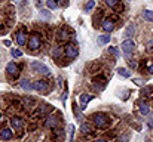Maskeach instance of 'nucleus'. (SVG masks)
<instances>
[{
	"label": "nucleus",
	"instance_id": "2",
	"mask_svg": "<svg viewBox=\"0 0 153 142\" xmlns=\"http://www.w3.org/2000/svg\"><path fill=\"white\" fill-rule=\"evenodd\" d=\"M40 37H39V34H31L30 36V39H28V47H30V50H37L39 47H40Z\"/></svg>",
	"mask_w": 153,
	"mask_h": 142
},
{
	"label": "nucleus",
	"instance_id": "17",
	"mask_svg": "<svg viewBox=\"0 0 153 142\" xmlns=\"http://www.w3.org/2000/svg\"><path fill=\"white\" fill-rule=\"evenodd\" d=\"M110 37H111V36H108V34H102V36H98V43H101V45L108 43V42H110Z\"/></svg>",
	"mask_w": 153,
	"mask_h": 142
},
{
	"label": "nucleus",
	"instance_id": "28",
	"mask_svg": "<svg viewBox=\"0 0 153 142\" xmlns=\"http://www.w3.org/2000/svg\"><path fill=\"white\" fill-rule=\"evenodd\" d=\"M10 53H12V56H16V58H19V56L22 55V52H21V50H18V49H12V52H10Z\"/></svg>",
	"mask_w": 153,
	"mask_h": 142
},
{
	"label": "nucleus",
	"instance_id": "33",
	"mask_svg": "<svg viewBox=\"0 0 153 142\" xmlns=\"http://www.w3.org/2000/svg\"><path fill=\"white\" fill-rule=\"evenodd\" d=\"M59 4H61V6H67L68 1H67V0H59Z\"/></svg>",
	"mask_w": 153,
	"mask_h": 142
},
{
	"label": "nucleus",
	"instance_id": "38",
	"mask_svg": "<svg viewBox=\"0 0 153 142\" xmlns=\"http://www.w3.org/2000/svg\"><path fill=\"white\" fill-rule=\"evenodd\" d=\"M147 47H149V49H152V47H153V42H150V43L147 45Z\"/></svg>",
	"mask_w": 153,
	"mask_h": 142
},
{
	"label": "nucleus",
	"instance_id": "36",
	"mask_svg": "<svg viewBox=\"0 0 153 142\" xmlns=\"http://www.w3.org/2000/svg\"><path fill=\"white\" fill-rule=\"evenodd\" d=\"M149 71L153 74V64H150V65H149Z\"/></svg>",
	"mask_w": 153,
	"mask_h": 142
},
{
	"label": "nucleus",
	"instance_id": "34",
	"mask_svg": "<svg viewBox=\"0 0 153 142\" xmlns=\"http://www.w3.org/2000/svg\"><path fill=\"white\" fill-rule=\"evenodd\" d=\"M129 65H131V67H134V68H135V67H137V62H134V61H129Z\"/></svg>",
	"mask_w": 153,
	"mask_h": 142
},
{
	"label": "nucleus",
	"instance_id": "11",
	"mask_svg": "<svg viewBox=\"0 0 153 142\" xmlns=\"http://www.w3.org/2000/svg\"><path fill=\"white\" fill-rule=\"evenodd\" d=\"M92 98H94L92 95H86V93L80 95V108H82V110H85V108H86V105H88V102H89Z\"/></svg>",
	"mask_w": 153,
	"mask_h": 142
},
{
	"label": "nucleus",
	"instance_id": "6",
	"mask_svg": "<svg viewBox=\"0 0 153 142\" xmlns=\"http://www.w3.org/2000/svg\"><path fill=\"white\" fill-rule=\"evenodd\" d=\"M134 47H135V43H134V40H131V39H128V40H125L123 43H122V50L125 52V53H131V52H134Z\"/></svg>",
	"mask_w": 153,
	"mask_h": 142
},
{
	"label": "nucleus",
	"instance_id": "26",
	"mask_svg": "<svg viewBox=\"0 0 153 142\" xmlns=\"http://www.w3.org/2000/svg\"><path fill=\"white\" fill-rule=\"evenodd\" d=\"M108 52H110V53H111L113 56H116V58L119 56V50H117V47H113V46H110V47H108Z\"/></svg>",
	"mask_w": 153,
	"mask_h": 142
},
{
	"label": "nucleus",
	"instance_id": "12",
	"mask_svg": "<svg viewBox=\"0 0 153 142\" xmlns=\"http://www.w3.org/2000/svg\"><path fill=\"white\" fill-rule=\"evenodd\" d=\"M16 42H18V45L24 46V45L27 43V34H25L24 31H18V33H16Z\"/></svg>",
	"mask_w": 153,
	"mask_h": 142
},
{
	"label": "nucleus",
	"instance_id": "18",
	"mask_svg": "<svg viewBox=\"0 0 153 142\" xmlns=\"http://www.w3.org/2000/svg\"><path fill=\"white\" fill-rule=\"evenodd\" d=\"M117 73H119V76H122V77H125V79L131 77V73H129L126 68H119V70H117Z\"/></svg>",
	"mask_w": 153,
	"mask_h": 142
},
{
	"label": "nucleus",
	"instance_id": "32",
	"mask_svg": "<svg viewBox=\"0 0 153 142\" xmlns=\"http://www.w3.org/2000/svg\"><path fill=\"white\" fill-rule=\"evenodd\" d=\"M42 16H45V18H49L51 15H49V12H48V10H42Z\"/></svg>",
	"mask_w": 153,
	"mask_h": 142
},
{
	"label": "nucleus",
	"instance_id": "9",
	"mask_svg": "<svg viewBox=\"0 0 153 142\" xmlns=\"http://www.w3.org/2000/svg\"><path fill=\"white\" fill-rule=\"evenodd\" d=\"M101 27H102V30H104L105 33H111V31L114 30V24H113L111 19H104Z\"/></svg>",
	"mask_w": 153,
	"mask_h": 142
},
{
	"label": "nucleus",
	"instance_id": "19",
	"mask_svg": "<svg viewBox=\"0 0 153 142\" xmlns=\"http://www.w3.org/2000/svg\"><path fill=\"white\" fill-rule=\"evenodd\" d=\"M80 130H82V133H85V135L91 133V127H89L88 123H82V124H80Z\"/></svg>",
	"mask_w": 153,
	"mask_h": 142
},
{
	"label": "nucleus",
	"instance_id": "1",
	"mask_svg": "<svg viewBox=\"0 0 153 142\" xmlns=\"http://www.w3.org/2000/svg\"><path fill=\"white\" fill-rule=\"evenodd\" d=\"M92 121H94V124H95L97 127H105L110 120H108V117H107L105 114L98 113V114H94V116H92Z\"/></svg>",
	"mask_w": 153,
	"mask_h": 142
},
{
	"label": "nucleus",
	"instance_id": "25",
	"mask_svg": "<svg viewBox=\"0 0 153 142\" xmlns=\"http://www.w3.org/2000/svg\"><path fill=\"white\" fill-rule=\"evenodd\" d=\"M46 6L49 7V9H56V1L55 0H46Z\"/></svg>",
	"mask_w": 153,
	"mask_h": 142
},
{
	"label": "nucleus",
	"instance_id": "35",
	"mask_svg": "<svg viewBox=\"0 0 153 142\" xmlns=\"http://www.w3.org/2000/svg\"><path fill=\"white\" fill-rule=\"evenodd\" d=\"M149 126H153V116L149 118Z\"/></svg>",
	"mask_w": 153,
	"mask_h": 142
},
{
	"label": "nucleus",
	"instance_id": "16",
	"mask_svg": "<svg viewBox=\"0 0 153 142\" xmlns=\"http://www.w3.org/2000/svg\"><path fill=\"white\" fill-rule=\"evenodd\" d=\"M21 88H22L24 90H31V89H34V86H33V85L30 83V80H27V79L21 82Z\"/></svg>",
	"mask_w": 153,
	"mask_h": 142
},
{
	"label": "nucleus",
	"instance_id": "29",
	"mask_svg": "<svg viewBox=\"0 0 153 142\" xmlns=\"http://www.w3.org/2000/svg\"><path fill=\"white\" fill-rule=\"evenodd\" d=\"M120 142H128L129 141V133H123L122 136H120V139H119Z\"/></svg>",
	"mask_w": 153,
	"mask_h": 142
},
{
	"label": "nucleus",
	"instance_id": "31",
	"mask_svg": "<svg viewBox=\"0 0 153 142\" xmlns=\"http://www.w3.org/2000/svg\"><path fill=\"white\" fill-rule=\"evenodd\" d=\"M143 93H147V96H153V88H146L144 90H143Z\"/></svg>",
	"mask_w": 153,
	"mask_h": 142
},
{
	"label": "nucleus",
	"instance_id": "30",
	"mask_svg": "<svg viewBox=\"0 0 153 142\" xmlns=\"http://www.w3.org/2000/svg\"><path fill=\"white\" fill-rule=\"evenodd\" d=\"M59 53H61V49H59V47H53V50H52V56H55V58H56Z\"/></svg>",
	"mask_w": 153,
	"mask_h": 142
},
{
	"label": "nucleus",
	"instance_id": "23",
	"mask_svg": "<svg viewBox=\"0 0 153 142\" xmlns=\"http://www.w3.org/2000/svg\"><path fill=\"white\" fill-rule=\"evenodd\" d=\"M94 6H95V1H94V0H89V1L86 3V6H85V10H86V12H91V10L94 9Z\"/></svg>",
	"mask_w": 153,
	"mask_h": 142
},
{
	"label": "nucleus",
	"instance_id": "3",
	"mask_svg": "<svg viewBox=\"0 0 153 142\" xmlns=\"http://www.w3.org/2000/svg\"><path fill=\"white\" fill-rule=\"evenodd\" d=\"M31 68H33L34 71H37V73H42V74H49V68H48L45 64H42V62H37V61L31 62Z\"/></svg>",
	"mask_w": 153,
	"mask_h": 142
},
{
	"label": "nucleus",
	"instance_id": "10",
	"mask_svg": "<svg viewBox=\"0 0 153 142\" xmlns=\"http://www.w3.org/2000/svg\"><path fill=\"white\" fill-rule=\"evenodd\" d=\"M10 126H12L15 130H19V129H22L24 123H22V120H21L19 117H13V118H10Z\"/></svg>",
	"mask_w": 153,
	"mask_h": 142
},
{
	"label": "nucleus",
	"instance_id": "4",
	"mask_svg": "<svg viewBox=\"0 0 153 142\" xmlns=\"http://www.w3.org/2000/svg\"><path fill=\"white\" fill-rule=\"evenodd\" d=\"M64 53H65V56H67L68 59H74V58L77 56V47L74 46V45H67Z\"/></svg>",
	"mask_w": 153,
	"mask_h": 142
},
{
	"label": "nucleus",
	"instance_id": "22",
	"mask_svg": "<svg viewBox=\"0 0 153 142\" xmlns=\"http://www.w3.org/2000/svg\"><path fill=\"white\" fill-rule=\"evenodd\" d=\"M134 33H135V27H134V25H129V27L126 28V31H125V36L131 37V36H134Z\"/></svg>",
	"mask_w": 153,
	"mask_h": 142
},
{
	"label": "nucleus",
	"instance_id": "14",
	"mask_svg": "<svg viewBox=\"0 0 153 142\" xmlns=\"http://www.w3.org/2000/svg\"><path fill=\"white\" fill-rule=\"evenodd\" d=\"M0 135H1V139H3V141L12 139V130H10V129H3Z\"/></svg>",
	"mask_w": 153,
	"mask_h": 142
},
{
	"label": "nucleus",
	"instance_id": "5",
	"mask_svg": "<svg viewBox=\"0 0 153 142\" xmlns=\"http://www.w3.org/2000/svg\"><path fill=\"white\" fill-rule=\"evenodd\" d=\"M33 86H34L36 90H39V92H42V93H46V92L49 90V85H48V82H45V80L36 82Z\"/></svg>",
	"mask_w": 153,
	"mask_h": 142
},
{
	"label": "nucleus",
	"instance_id": "20",
	"mask_svg": "<svg viewBox=\"0 0 153 142\" xmlns=\"http://www.w3.org/2000/svg\"><path fill=\"white\" fill-rule=\"evenodd\" d=\"M143 18L147 21H153V10H144L143 12Z\"/></svg>",
	"mask_w": 153,
	"mask_h": 142
},
{
	"label": "nucleus",
	"instance_id": "21",
	"mask_svg": "<svg viewBox=\"0 0 153 142\" xmlns=\"http://www.w3.org/2000/svg\"><path fill=\"white\" fill-rule=\"evenodd\" d=\"M73 135H74V126L68 124V142H73Z\"/></svg>",
	"mask_w": 153,
	"mask_h": 142
},
{
	"label": "nucleus",
	"instance_id": "37",
	"mask_svg": "<svg viewBox=\"0 0 153 142\" xmlns=\"http://www.w3.org/2000/svg\"><path fill=\"white\" fill-rule=\"evenodd\" d=\"M134 82H135L137 85H143V82H141V80H138V79H137V80H134Z\"/></svg>",
	"mask_w": 153,
	"mask_h": 142
},
{
	"label": "nucleus",
	"instance_id": "27",
	"mask_svg": "<svg viewBox=\"0 0 153 142\" xmlns=\"http://www.w3.org/2000/svg\"><path fill=\"white\" fill-rule=\"evenodd\" d=\"M105 3H107V6H110V7H116L117 3H119V0H105Z\"/></svg>",
	"mask_w": 153,
	"mask_h": 142
},
{
	"label": "nucleus",
	"instance_id": "13",
	"mask_svg": "<svg viewBox=\"0 0 153 142\" xmlns=\"http://www.w3.org/2000/svg\"><path fill=\"white\" fill-rule=\"evenodd\" d=\"M140 113H141L143 116H149V114H150V107H149L147 102H144V101L140 102Z\"/></svg>",
	"mask_w": 153,
	"mask_h": 142
},
{
	"label": "nucleus",
	"instance_id": "24",
	"mask_svg": "<svg viewBox=\"0 0 153 142\" xmlns=\"http://www.w3.org/2000/svg\"><path fill=\"white\" fill-rule=\"evenodd\" d=\"M73 113L76 114V117H77L79 120L82 118V114H80V110H79V107H77V105H76L74 102H73Z\"/></svg>",
	"mask_w": 153,
	"mask_h": 142
},
{
	"label": "nucleus",
	"instance_id": "15",
	"mask_svg": "<svg viewBox=\"0 0 153 142\" xmlns=\"http://www.w3.org/2000/svg\"><path fill=\"white\" fill-rule=\"evenodd\" d=\"M56 121H58L56 117H51V116H49V117L46 118V121H45V126H46V127H55V126H56Z\"/></svg>",
	"mask_w": 153,
	"mask_h": 142
},
{
	"label": "nucleus",
	"instance_id": "8",
	"mask_svg": "<svg viewBox=\"0 0 153 142\" xmlns=\"http://www.w3.org/2000/svg\"><path fill=\"white\" fill-rule=\"evenodd\" d=\"M6 71H7L9 76L16 77V76H18V65H16L15 62H9V64L6 65Z\"/></svg>",
	"mask_w": 153,
	"mask_h": 142
},
{
	"label": "nucleus",
	"instance_id": "7",
	"mask_svg": "<svg viewBox=\"0 0 153 142\" xmlns=\"http://www.w3.org/2000/svg\"><path fill=\"white\" fill-rule=\"evenodd\" d=\"M68 37H70V34H68V30H67V28L58 30V33H56V40H58V42H67Z\"/></svg>",
	"mask_w": 153,
	"mask_h": 142
},
{
	"label": "nucleus",
	"instance_id": "39",
	"mask_svg": "<svg viewBox=\"0 0 153 142\" xmlns=\"http://www.w3.org/2000/svg\"><path fill=\"white\" fill-rule=\"evenodd\" d=\"M95 142H107V141H105V139H97Z\"/></svg>",
	"mask_w": 153,
	"mask_h": 142
}]
</instances>
